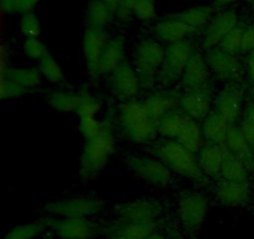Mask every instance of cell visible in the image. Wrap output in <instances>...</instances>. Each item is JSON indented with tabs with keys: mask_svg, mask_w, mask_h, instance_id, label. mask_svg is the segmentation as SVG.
I'll return each mask as SVG.
<instances>
[{
	"mask_svg": "<svg viewBox=\"0 0 254 239\" xmlns=\"http://www.w3.org/2000/svg\"><path fill=\"white\" fill-rule=\"evenodd\" d=\"M254 50V24L250 25L246 27L245 35H243L242 47H241V52L245 54H251Z\"/></svg>",
	"mask_w": 254,
	"mask_h": 239,
	"instance_id": "44",
	"label": "cell"
},
{
	"mask_svg": "<svg viewBox=\"0 0 254 239\" xmlns=\"http://www.w3.org/2000/svg\"><path fill=\"white\" fill-rule=\"evenodd\" d=\"M202 138H205L203 137L202 127L198 124V122L196 120L186 116L183 124V128H181L176 141L180 144H183L189 151L197 154L201 147H202Z\"/></svg>",
	"mask_w": 254,
	"mask_h": 239,
	"instance_id": "26",
	"label": "cell"
},
{
	"mask_svg": "<svg viewBox=\"0 0 254 239\" xmlns=\"http://www.w3.org/2000/svg\"><path fill=\"white\" fill-rule=\"evenodd\" d=\"M116 218L131 222H159L163 214V207L150 198L135 199L114 206Z\"/></svg>",
	"mask_w": 254,
	"mask_h": 239,
	"instance_id": "10",
	"label": "cell"
},
{
	"mask_svg": "<svg viewBox=\"0 0 254 239\" xmlns=\"http://www.w3.org/2000/svg\"><path fill=\"white\" fill-rule=\"evenodd\" d=\"M126 56V40L123 36H116L109 39L104 51L102 54L99 74L109 75L122 64Z\"/></svg>",
	"mask_w": 254,
	"mask_h": 239,
	"instance_id": "24",
	"label": "cell"
},
{
	"mask_svg": "<svg viewBox=\"0 0 254 239\" xmlns=\"http://www.w3.org/2000/svg\"><path fill=\"white\" fill-rule=\"evenodd\" d=\"M247 2H254V0H246Z\"/></svg>",
	"mask_w": 254,
	"mask_h": 239,
	"instance_id": "54",
	"label": "cell"
},
{
	"mask_svg": "<svg viewBox=\"0 0 254 239\" xmlns=\"http://www.w3.org/2000/svg\"><path fill=\"white\" fill-rule=\"evenodd\" d=\"M45 224L61 239H91L97 231L96 224L88 218H60L47 217Z\"/></svg>",
	"mask_w": 254,
	"mask_h": 239,
	"instance_id": "11",
	"label": "cell"
},
{
	"mask_svg": "<svg viewBox=\"0 0 254 239\" xmlns=\"http://www.w3.org/2000/svg\"><path fill=\"white\" fill-rule=\"evenodd\" d=\"M151 152L173 173L188 178L200 186H207L208 178L200 168L195 153L174 139H165L153 147Z\"/></svg>",
	"mask_w": 254,
	"mask_h": 239,
	"instance_id": "1",
	"label": "cell"
},
{
	"mask_svg": "<svg viewBox=\"0 0 254 239\" xmlns=\"http://www.w3.org/2000/svg\"><path fill=\"white\" fill-rule=\"evenodd\" d=\"M29 90L22 87L17 82L12 81V80L6 79V77H1V84H0V95H1V100H10L16 99V97L24 96Z\"/></svg>",
	"mask_w": 254,
	"mask_h": 239,
	"instance_id": "40",
	"label": "cell"
},
{
	"mask_svg": "<svg viewBox=\"0 0 254 239\" xmlns=\"http://www.w3.org/2000/svg\"><path fill=\"white\" fill-rule=\"evenodd\" d=\"M42 239H52V236L51 234H46V236H45Z\"/></svg>",
	"mask_w": 254,
	"mask_h": 239,
	"instance_id": "53",
	"label": "cell"
},
{
	"mask_svg": "<svg viewBox=\"0 0 254 239\" xmlns=\"http://www.w3.org/2000/svg\"><path fill=\"white\" fill-rule=\"evenodd\" d=\"M159 222H131L114 218L103 228L106 236H117L123 239H145L158 231Z\"/></svg>",
	"mask_w": 254,
	"mask_h": 239,
	"instance_id": "17",
	"label": "cell"
},
{
	"mask_svg": "<svg viewBox=\"0 0 254 239\" xmlns=\"http://www.w3.org/2000/svg\"><path fill=\"white\" fill-rule=\"evenodd\" d=\"M240 24V16L235 10L217 12L206 26L202 37V47L207 51L220 46L226 36Z\"/></svg>",
	"mask_w": 254,
	"mask_h": 239,
	"instance_id": "12",
	"label": "cell"
},
{
	"mask_svg": "<svg viewBox=\"0 0 254 239\" xmlns=\"http://www.w3.org/2000/svg\"><path fill=\"white\" fill-rule=\"evenodd\" d=\"M134 15L143 21H150L156 16L155 0H138Z\"/></svg>",
	"mask_w": 254,
	"mask_h": 239,
	"instance_id": "41",
	"label": "cell"
},
{
	"mask_svg": "<svg viewBox=\"0 0 254 239\" xmlns=\"http://www.w3.org/2000/svg\"><path fill=\"white\" fill-rule=\"evenodd\" d=\"M221 177L228 181H237V182H248L250 178V172H248V166L231 153L226 147H223V163L222 169H221Z\"/></svg>",
	"mask_w": 254,
	"mask_h": 239,
	"instance_id": "27",
	"label": "cell"
},
{
	"mask_svg": "<svg viewBox=\"0 0 254 239\" xmlns=\"http://www.w3.org/2000/svg\"><path fill=\"white\" fill-rule=\"evenodd\" d=\"M165 59V49L154 39L141 40L134 49V67L143 89H151L159 81Z\"/></svg>",
	"mask_w": 254,
	"mask_h": 239,
	"instance_id": "4",
	"label": "cell"
},
{
	"mask_svg": "<svg viewBox=\"0 0 254 239\" xmlns=\"http://www.w3.org/2000/svg\"><path fill=\"white\" fill-rule=\"evenodd\" d=\"M39 70L41 72L42 77H45L47 81L54 82V84H61L66 80L61 66L50 52L40 61Z\"/></svg>",
	"mask_w": 254,
	"mask_h": 239,
	"instance_id": "35",
	"label": "cell"
},
{
	"mask_svg": "<svg viewBox=\"0 0 254 239\" xmlns=\"http://www.w3.org/2000/svg\"><path fill=\"white\" fill-rule=\"evenodd\" d=\"M22 49L27 57L32 60H39V61H41L49 54L46 45L39 37H26L24 45H22Z\"/></svg>",
	"mask_w": 254,
	"mask_h": 239,
	"instance_id": "38",
	"label": "cell"
},
{
	"mask_svg": "<svg viewBox=\"0 0 254 239\" xmlns=\"http://www.w3.org/2000/svg\"><path fill=\"white\" fill-rule=\"evenodd\" d=\"M154 32L159 39L168 44L186 40L190 35L195 34L193 30L178 16V14L164 17L156 22L154 26Z\"/></svg>",
	"mask_w": 254,
	"mask_h": 239,
	"instance_id": "19",
	"label": "cell"
},
{
	"mask_svg": "<svg viewBox=\"0 0 254 239\" xmlns=\"http://www.w3.org/2000/svg\"><path fill=\"white\" fill-rule=\"evenodd\" d=\"M236 1H238V0H215V1H213V6L225 7V6H228V5L233 4V2Z\"/></svg>",
	"mask_w": 254,
	"mask_h": 239,
	"instance_id": "49",
	"label": "cell"
},
{
	"mask_svg": "<svg viewBox=\"0 0 254 239\" xmlns=\"http://www.w3.org/2000/svg\"><path fill=\"white\" fill-rule=\"evenodd\" d=\"M114 14H117V10H118L119 4H121V0H102Z\"/></svg>",
	"mask_w": 254,
	"mask_h": 239,
	"instance_id": "48",
	"label": "cell"
},
{
	"mask_svg": "<svg viewBox=\"0 0 254 239\" xmlns=\"http://www.w3.org/2000/svg\"><path fill=\"white\" fill-rule=\"evenodd\" d=\"M39 1L40 0H17L16 12H20V14L32 12V10L39 4Z\"/></svg>",
	"mask_w": 254,
	"mask_h": 239,
	"instance_id": "45",
	"label": "cell"
},
{
	"mask_svg": "<svg viewBox=\"0 0 254 239\" xmlns=\"http://www.w3.org/2000/svg\"><path fill=\"white\" fill-rule=\"evenodd\" d=\"M1 1V10L4 14H12L16 12L17 0H0Z\"/></svg>",
	"mask_w": 254,
	"mask_h": 239,
	"instance_id": "46",
	"label": "cell"
},
{
	"mask_svg": "<svg viewBox=\"0 0 254 239\" xmlns=\"http://www.w3.org/2000/svg\"><path fill=\"white\" fill-rule=\"evenodd\" d=\"M138 0H121L118 10H117V16L121 20L126 21L130 17L131 14H134V9Z\"/></svg>",
	"mask_w": 254,
	"mask_h": 239,
	"instance_id": "43",
	"label": "cell"
},
{
	"mask_svg": "<svg viewBox=\"0 0 254 239\" xmlns=\"http://www.w3.org/2000/svg\"><path fill=\"white\" fill-rule=\"evenodd\" d=\"M109 41L104 30H97L87 27L82 40V49H83L84 61H86L88 74L92 77L101 76L99 66H101L102 54L104 51L107 42Z\"/></svg>",
	"mask_w": 254,
	"mask_h": 239,
	"instance_id": "14",
	"label": "cell"
},
{
	"mask_svg": "<svg viewBox=\"0 0 254 239\" xmlns=\"http://www.w3.org/2000/svg\"><path fill=\"white\" fill-rule=\"evenodd\" d=\"M1 77L12 80L25 87L26 90H32L40 86L42 81V75L39 69L35 67H7L6 71L1 74Z\"/></svg>",
	"mask_w": 254,
	"mask_h": 239,
	"instance_id": "29",
	"label": "cell"
},
{
	"mask_svg": "<svg viewBox=\"0 0 254 239\" xmlns=\"http://www.w3.org/2000/svg\"><path fill=\"white\" fill-rule=\"evenodd\" d=\"M197 161L207 178H218L223 163V146L207 142L198 151Z\"/></svg>",
	"mask_w": 254,
	"mask_h": 239,
	"instance_id": "22",
	"label": "cell"
},
{
	"mask_svg": "<svg viewBox=\"0 0 254 239\" xmlns=\"http://www.w3.org/2000/svg\"><path fill=\"white\" fill-rule=\"evenodd\" d=\"M230 126V122L216 111H211L201 124L203 137L207 139V142L218 144V146L225 144Z\"/></svg>",
	"mask_w": 254,
	"mask_h": 239,
	"instance_id": "25",
	"label": "cell"
},
{
	"mask_svg": "<svg viewBox=\"0 0 254 239\" xmlns=\"http://www.w3.org/2000/svg\"><path fill=\"white\" fill-rule=\"evenodd\" d=\"M206 60L211 71L223 81L233 82L242 75V66L237 56L223 51L220 47L210 50L206 55Z\"/></svg>",
	"mask_w": 254,
	"mask_h": 239,
	"instance_id": "16",
	"label": "cell"
},
{
	"mask_svg": "<svg viewBox=\"0 0 254 239\" xmlns=\"http://www.w3.org/2000/svg\"><path fill=\"white\" fill-rule=\"evenodd\" d=\"M243 89L241 85L230 82L215 100V111L225 117L231 124H236L243 110Z\"/></svg>",
	"mask_w": 254,
	"mask_h": 239,
	"instance_id": "15",
	"label": "cell"
},
{
	"mask_svg": "<svg viewBox=\"0 0 254 239\" xmlns=\"http://www.w3.org/2000/svg\"><path fill=\"white\" fill-rule=\"evenodd\" d=\"M104 202L96 197H73L47 203L44 211L60 218H89L101 213Z\"/></svg>",
	"mask_w": 254,
	"mask_h": 239,
	"instance_id": "6",
	"label": "cell"
},
{
	"mask_svg": "<svg viewBox=\"0 0 254 239\" xmlns=\"http://www.w3.org/2000/svg\"><path fill=\"white\" fill-rule=\"evenodd\" d=\"M124 161L127 167L136 177L150 186L165 188L175 183V176L173 172L156 157L145 154H128Z\"/></svg>",
	"mask_w": 254,
	"mask_h": 239,
	"instance_id": "5",
	"label": "cell"
},
{
	"mask_svg": "<svg viewBox=\"0 0 254 239\" xmlns=\"http://www.w3.org/2000/svg\"><path fill=\"white\" fill-rule=\"evenodd\" d=\"M145 239H170V237L165 236V234L161 233V232L155 231V232H154V233H151L150 236L146 237Z\"/></svg>",
	"mask_w": 254,
	"mask_h": 239,
	"instance_id": "50",
	"label": "cell"
},
{
	"mask_svg": "<svg viewBox=\"0 0 254 239\" xmlns=\"http://www.w3.org/2000/svg\"><path fill=\"white\" fill-rule=\"evenodd\" d=\"M247 74L250 79L254 81V50L250 54L248 57V64H247Z\"/></svg>",
	"mask_w": 254,
	"mask_h": 239,
	"instance_id": "47",
	"label": "cell"
},
{
	"mask_svg": "<svg viewBox=\"0 0 254 239\" xmlns=\"http://www.w3.org/2000/svg\"><path fill=\"white\" fill-rule=\"evenodd\" d=\"M178 16L184 20L193 30V32H197L198 30L207 26L210 20L212 19V6H208V5L192 6L179 12Z\"/></svg>",
	"mask_w": 254,
	"mask_h": 239,
	"instance_id": "31",
	"label": "cell"
},
{
	"mask_svg": "<svg viewBox=\"0 0 254 239\" xmlns=\"http://www.w3.org/2000/svg\"><path fill=\"white\" fill-rule=\"evenodd\" d=\"M114 12L102 0H91L87 7V27L104 30L114 16Z\"/></svg>",
	"mask_w": 254,
	"mask_h": 239,
	"instance_id": "28",
	"label": "cell"
},
{
	"mask_svg": "<svg viewBox=\"0 0 254 239\" xmlns=\"http://www.w3.org/2000/svg\"><path fill=\"white\" fill-rule=\"evenodd\" d=\"M19 26L20 31L25 37H39L41 34V24L37 15L34 12L22 14Z\"/></svg>",
	"mask_w": 254,
	"mask_h": 239,
	"instance_id": "37",
	"label": "cell"
},
{
	"mask_svg": "<svg viewBox=\"0 0 254 239\" xmlns=\"http://www.w3.org/2000/svg\"><path fill=\"white\" fill-rule=\"evenodd\" d=\"M108 85L112 94L124 102L135 99L141 89L135 67L128 61H123L109 74Z\"/></svg>",
	"mask_w": 254,
	"mask_h": 239,
	"instance_id": "9",
	"label": "cell"
},
{
	"mask_svg": "<svg viewBox=\"0 0 254 239\" xmlns=\"http://www.w3.org/2000/svg\"><path fill=\"white\" fill-rule=\"evenodd\" d=\"M246 25L238 24L227 36L223 39V41L220 44V49H222L223 51L228 52V54H232L237 56L241 52V47H242V41H243V35H245Z\"/></svg>",
	"mask_w": 254,
	"mask_h": 239,
	"instance_id": "36",
	"label": "cell"
},
{
	"mask_svg": "<svg viewBox=\"0 0 254 239\" xmlns=\"http://www.w3.org/2000/svg\"><path fill=\"white\" fill-rule=\"evenodd\" d=\"M116 151V137L111 119L107 120L103 131L96 137L84 139L79 162V176L83 181L96 178Z\"/></svg>",
	"mask_w": 254,
	"mask_h": 239,
	"instance_id": "2",
	"label": "cell"
},
{
	"mask_svg": "<svg viewBox=\"0 0 254 239\" xmlns=\"http://www.w3.org/2000/svg\"><path fill=\"white\" fill-rule=\"evenodd\" d=\"M223 147L242 159L248 167L254 166V149L243 134L241 127L231 124Z\"/></svg>",
	"mask_w": 254,
	"mask_h": 239,
	"instance_id": "23",
	"label": "cell"
},
{
	"mask_svg": "<svg viewBox=\"0 0 254 239\" xmlns=\"http://www.w3.org/2000/svg\"><path fill=\"white\" fill-rule=\"evenodd\" d=\"M186 115L180 109H174L158 122V134L166 139L176 141L183 128Z\"/></svg>",
	"mask_w": 254,
	"mask_h": 239,
	"instance_id": "30",
	"label": "cell"
},
{
	"mask_svg": "<svg viewBox=\"0 0 254 239\" xmlns=\"http://www.w3.org/2000/svg\"><path fill=\"white\" fill-rule=\"evenodd\" d=\"M122 133L134 143H149L158 134V124L150 119L143 101L130 100L118 107Z\"/></svg>",
	"mask_w": 254,
	"mask_h": 239,
	"instance_id": "3",
	"label": "cell"
},
{
	"mask_svg": "<svg viewBox=\"0 0 254 239\" xmlns=\"http://www.w3.org/2000/svg\"><path fill=\"white\" fill-rule=\"evenodd\" d=\"M79 99H78V105H77L76 114L79 117V120L82 119H96L97 115L101 112L102 104L98 99H97L94 95H92L91 92H88L87 90H81L78 91Z\"/></svg>",
	"mask_w": 254,
	"mask_h": 239,
	"instance_id": "33",
	"label": "cell"
},
{
	"mask_svg": "<svg viewBox=\"0 0 254 239\" xmlns=\"http://www.w3.org/2000/svg\"><path fill=\"white\" fill-rule=\"evenodd\" d=\"M46 228L44 219L31 222V223L19 224L10 229L2 239H35L41 236Z\"/></svg>",
	"mask_w": 254,
	"mask_h": 239,
	"instance_id": "34",
	"label": "cell"
},
{
	"mask_svg": "<svg viewBox=\"0 0 254 239\" xmlns=\"http://www.w3.org/2000/svg\"><path fill=\"white\" fill-rule=\"evenodd\" d=\"M195 51L193 42L189 39L169 44L165 47V59L161 67L159 81L169 85L183 76L186 65Z\"/></svg>",
	"mask_w": 254,
	"mask_h": 239,
	"instance_id": "8",
	"label": "cell"
},
{
	"mask_svg": "<svg viewBox=\"0 0 254 239\" xmlns=\"http://www.w3.org/2000/svg\"><path fill=\"white\" fill-rule=\"evenodd\" d=\"M212 104V86L207 85L198 89L184 91L179 97V109L191 119L200 121L205 120L211 112Z\"/></svg>",
	"mask_w": 254,
	"mask_h": 239,
	"instance_id": "13",
	"label": "cell"
},
{
	"mask_svg": "<svg viewBox=\"0 0 254 239\" xmlns=\"http://www.w3.org/2000/svg\"><path fill=\"white\" fill-rule=\"evenodd\" d=\"M179 97L180 95H176L173 91H155L149 95L143 102L150 119L158 124V122L168 112L176 109V104H179Z\"/></svg>",
	"mask_w": 254,
	"mask_h": 239,
	"instance_id": "21",
	"label": "cell"
},
{
	"mask_svg": "<svg viewBox=\"0 0 254 239\" xmlns=\"http://www.w3.org/2000/svg\"><path fill=\"white\" fill-rule=\"evenodd\" d=\"M208 212V201L200 192H185L179 198L178 213L185 232L193 236L200 231Z\"/></svg>",
	"mask_w": 254,
	"mask_h": 239,
	"instance_id": "7",
	"label": "cell"
},
{
	"mask_svg": "<svg viewBox=\"0 0 254 239\" xmlns=\"http://www.w3.org/2000/svg\"><path fill=\"white\" fill-rule=\"evenodd\" d=\"M79 95L74 91H64V90H55V91L47 94V104L54 110L64 114L68 112H76L77 105H78Z\"/></svg>",
	"mask_w": 254,
	"mask_h": 239,
	"instance_id": "32",
	"label": "cell"
},
{
	"mask_svg": "<svg viewBox=\"0 0 254 239\" xmlns=\"http://www.w3.org/2000/svg\"><path fill=\"white\" fill-rule=\"evenodd\" d=\"M107 124V120L99 121L97 119H82L79 120V131L84 139H89L101 133Z\"/></svg>",
	"mask_w": 254,
	"mask_h": 239,
	"instance_id": "39",
	"label": "cell"
},
{
	"mask_svg": "<svg viewBox=\"0 0 254 239\" xmlns=\"http://www.w3.org/2000/svg\"><path fill=\"white\" fill-rule=\"evenodd\" d=\"M104 239H123V238H121V237H117V236H106V238Z\"/></svg>",
	"mask_w": 254,
	"mask_h": 239,
	"instance_id": "52",
	"label": "cell"
},
{
	"mask_svg": "<svg viewBox=\"0 0 254 239\" xmlns=\"http://www.w3.org/2000/svg\"><path fill=\"white\" fill-rule=\"evenodd\" d=\"M241 129H242L243 134H245L247 141L250 142V144L254 149V102L251 104L248 109L246 110L242 124H241Z\"/></svg>",
	"mask_w": 254,
	"mask_h": 239,
	"instance_id": "42",
	"label": "cell"
},
{
	"mask_svg": "<svg viewBox=\"0 0 254 239\" xmlns=\"http://www.w3.org/2000/svg\"><path fill=\"white\" fill-rule=\"evenodd\" d=\"M170 239H185V238H184V237L181 236V234L176 233V234H173V236L170 237Z\"/></svg>",
	"mask_w": 254,
	"mask_h": 239,
	"instance_id": "51",
	"label": "cell"
},
{
	"mask_svg": "<svg viewBox=\"0 0 254 239\" xmlns=\"http://www.w3.org/2000/svg\"><path fill=\"white\" fill-rule=\"evenodd\" d=\"M216 197L227 207L243 206L250 199V184L248 182L221 179L216 187Z\"/></svg>",
	"mask_w": 254,
	"mask_h": 239,
	"instance_id": "20",
	"label": "cell"
},
{
	"mask_svg": "<svg viewBox=\"0 0 254 239\" xmlns=\"http://www.w3.org/2000/svg\"><path fill=\"white\" fill-rule=\"evenodd\" d=\"M210 82V67L206 56L196 50L189 60L186 69L181 76V86L185 91L198 89Z\"/></svg>",
	"mask_w": 254,
	"mask_h": 239,
	"instance_id": "18",
	"label": "cell"
}]
</instances>
